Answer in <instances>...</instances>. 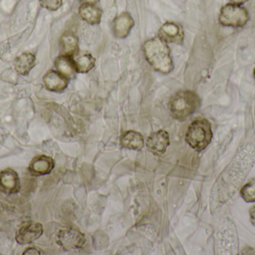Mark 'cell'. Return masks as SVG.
Here are the masks:
<instances>
[{"label": "cell", "instance_id": "6da1fadb", "mask_svg": "<svg viewBox=\"0 0 255 255\" xmlns=\"http://www.w3.org/2000/svg\"><path fill=\"white\" fill-rule=\"evenodd\" d=\"M142 51L147 62L156 71L168 74L173 70L170 48L160 37H152L145 41L142 45Z\"/></svg>", "mask_w": 255, "mask_h": 255}, {"label": "cell", "instance_id": "7a4b0ae2", "mask_svg": "<svg viewBox=\"0 0 255 255\" xmlns=\"http://www.w3.org/2000/svg\"><path fill=\"white\" fill-rule=\"evenodd\" d=\"M200 105L201 100L196 93L190 90H183L171 98L168 107L174 118L182 121L193 115Z\"/></svg>", "mask_w": 255, "mask_h": 255}, {"label": "cell", "instance_id": "3957f363", "mask_svg": "<svg viewBox=\"0 0 255 255\" xmlns=\"http://www.w3.org/2000/svg\"><path fill=\"white\" fill-rule=\"evenodd\" d=\"M212 138L211 123L203 118L195 119L189 125L185 134L186 142L196 151L205 149L211 143Z\"/></svg>", "mask_w": 255, "mask_h": 255}, {"label": "cell", "instance_id": "277c9868", "mask_svg": "<svg viewBox=\"0 0 255 255\" xmlns=\"http://www.w3.org/2000/svg\"><path fill=\"white\" fill-rule=\"evenodd\" d=\"M250 20V13L244 6L229 2L220 9L219 22L223 26L242 28Z\"/></svg>", "mask_w": 255, "mask_h": 255}, {"label": "cell", "instance_id": "5b68a950", "mask_svg": "<svg viewBox=\"0 0 255 255\" xmlns=\"http://www.w3.org/2000/svg\"><path fill=\"white\" fill-rule=\"evenodd\" d=\"M57 239L58 245L67 252L82 250L87 241L85 235L74 228H67L60 231Z\"/></svg>", "mask_w": 255, "mask_h": 255}, {"label": "cell", "instance_id": "8992f818", "mask_svg": "<svg viewBox=\"0 0 255 255\" xmlns=\"http://www.w3.org/2000/svg\"><path fill=\"white\" fill-rule=\"evenodd\" d=\"M157 37L166 43L181 44L184 39V28L178 22L167 21L159 28Z\"/></svg>", "mask_w": 255, "mask_h": 255}, {"label": "cell", "instance_id": "52a82bcc", "mask_svg": "<svg viewBox=\"0 0 255 255\" xmlns=\"http://www.w3.org/2000/svg\"><path fill=\"white\" fill-rule=\"evenodd\" d=\"M170 144L169 134L166 130H160L151 133L147 138V149L155 156H161L166 152Z\"/></svg>", "mask_w": 255, "mask_h": 255}, {"label": "cell", "instance_id": "ba28073f", "mask_svg": "<svg viewBox=\"0 0 255 255\" xmlns=\"http://www.w3.org/2000/svg\"><path fill=\"white\" fill-rule=\"evenodd\" d=\"M43 226L38 223H30L22 226L16 232V242L21 245L31 244L43 235Z\"/></svg>", "mask_w": 255, "mask_h": 255}, {"label": "cell", "instance_id": "9c48e42d", "mask_svg": "<svg viewBox=\"0 0 255 255\" xmlns=\"http://www.w3.org/2000/svg\"><path fill=\"white\" fill-rule=\"evenodd\" d=\"M134 26V20L128 12L120 13L113 21V32L115 37L125 39Z\"/></svg>", "mask_w": 255, "mask_h": 255}, {"label": "cell", "instance_id": "30bf717a", "mask_svg": "<svg viewBox=\"0 0 255 255\" xmlns=\"http://www.w3.org/2000/svg\"><path fill=\"white\" fill-rule=\"evenodd\" d=\"M43 80L46 89L54 92L64 91L69 84V79L55 70H49L43 76Z\"/></svg>", "mask_w": 255, "mask_h": 255}, {"label": "cell", "instance_id": "8fae6325", "mask_svg": "<svg viewBox=\"0 0 255 255\" xmlns=\"http://www.w3.org/2000/svg\"><path fill=\"white\" fill-rule=\"evenodd\" d=\"M55 66L57 71L59 72L68 79H73L78 73L74 58L70 55H59L55 59Z\"/></svg>", "mask_w": 255, "mask_h": 255}, {"label": "cell", "instance_id": "7c38bea8", "mask_svg": "<svg viewBox=\"0 0 255 255\" xmlns=\"http://www.w3.org/2000/svg\"><path fill=\"white\" fill-rule=\"evenodd\" d=\"M60 47L61 55L75 56L80 52L79 37L70 31L64 33L60 39Z\"/></svg>", "mask_w": 255, "mask_h": 255}, {"label": "cell", "instance_id": "4fadbf2b", "mask_svg": "<svg viewBox=\"0 0 255 255\" xmlns=\"http://www.w3.org/2000/svg\"><path fill=\"white\" fill-rule=\"evenodd\" d=\"M122 148L134 151H140L144 147V138L141 133L133 130H128L121 135L120 139Z\"/></svg>", "mask_w": 255, "mask_h": 255}, {"label": "cell", "instance_id": "5bb4252c", "mask_svg": "<svg viewBox=\"0 0 255 255\" xmlns=\"http://www.w3.org/2000/svg\"><path fill=\"white\" fill-rule=\"evenodd\" d=\"M79 14L90 25H97L101 22L103 10L96 4H82L79 6Z\"/></svg>", "mask_w": 255, "mask_h": 255}, {"label": "cell", "instance_id": "9a60e30c", "mask_svg": "<svg viewBox=\"0 0 255 255\" xmlns=\"http://www.w3.org/2000/svg\"><path fill=\"white\" fill-rule=\"evenodd\" d=\"M55 163L51 157L47 156L42 155L35 157L30 165V172L32 175H48L52 172Z\"/></svg>", "mask_w": 255, "mask_h": 255}, {"label": "cell", "instance_id": "2e32d148", "mask_svg": "<svg viewBox=\"0 0 255 255\" xmlns=\"http://www.w3.org/2000/svg\"><path fill=\"white\" fill-rule=\"evenodd\" d=\"M36 57L31 52H25L16 57L13 61L15 70L19 74L25 76L35 66Z\"/></svg>", "mask_w": 255, "mask_h": 255}, {"label": "cell", "instance_id": "e0dca14e", "mask_svg": "<svg viewBox=\"0 0 255 255\" xmlns=\"http://www.w3.org/2000/svg\"><path fill=\"white\" fill-rule=\"evenodd\" d=\"M78 73H87L91 71L96 64V59L91 53L80 52L73 56Z\"/></svg>", "mask_w": 255, "mask_h": 255}, {"label": "cell", "instance_id": "ac0fdd59", "mask_svg": "<svg viewBox=\"0 0 255 255\" xmlns=\"http://www.w3.org/2000/svg\"><path fill=\"white\" fill-rule=\"evenodd\" d=\"M18 184L19 181L16 172L10 169L0 172V187L4 192L13 193L16 191Z\"/></svg>", "mask_w": 255, "mask_h": 255}, {"label": "cell", "instance_id": "d6986e66", "mask_svg": "<svg viewBox=\"0 0 255 255\" xmlns=\"http://www.w3.org/2000/svg\"><path fill=\"white\" fill-rule=\"evenodd\" d=\"M241 196L245 202L249 203L255 202V178L250 180L242 187Z\"/></svg>", "mask_w": 255, "mask_h": 255}, {"label": "cell", "instance_id": "ffe728a7", "mask_svg": "<svg viewBox=\"0 0 255 255\" xmlns=\"http://www.w3.org/2000/svg\"><path fill=\"white\" fill-rule=\"evenodd\" d=\"M40 5L51 11H55L62 6L63 0H38Z\"/></svg>", "mask_w": 255, "mask_h": 255}, {"label": "cell", "instance_id": "44dd1931", "mask_svg": "<svg viewBox=\"0 0 255 255\" xmlns=\"http://www.w3.org/2000/svg\"><path fill=\"white\" fill-rule=\"evenodd\" d=\"M250 222L255 226V205H253L250 209Z\"/></svg>", "mask_w": 255, "mask_h": 255}, {"label": "cell", "instance_id": "7402d4cb", "mask_svg": "<svg viewBox=\"0 0 255 255\" xmlns=\"http://www.w3.org/2000/svg\"><path fill=\"white\" fill-rule=\"evenodd\" d=\"M23 255H40V253L35 248H28L25 250Z\"/></svg>", "mask_w": 255, "mask_h": 255}, {"label": "cell", "instance_id": "603a6c76", "mask_svg": "<svg viewBox=\"0 0 255 255\" xmlns=\"http://www.w3.org/2000/svg\"><path fill=\"white\" fill-rule=\"evenodd\" d=\"M100 0H79L82 4H96L99 2Z\"/></svg>", "mask_w": 255, "mask_h": 255}, {"label": "cell", "instance_id": "cb8c5ba5", "mask_svg": "<svg viewBox=\"0 0 255 255\" xmlns=\"http://www.w3.org/2000/svg\"><path fill=\"white\" fill-rule=\"evenodd\" d=\"M248 1L249 0H230L231 2L234 3V4H240V5H243Z\"/></svg>", "mask_w": 255, "mask_h": 255}, {"label": "cell", "instance_id": "d4e9b609", "mask_svg": "<svg viewBox=\"0 0 255 255\" xmlns=\"http://www.w3.org/2000/svg\"><path fill=\"white\" fill-rule=\"evenodd\" d=\"M253 76H254L255 79V67H254V70H253Z\"/></svg>", "mask_w": 255, "mask_h": 255}]
</instances>
